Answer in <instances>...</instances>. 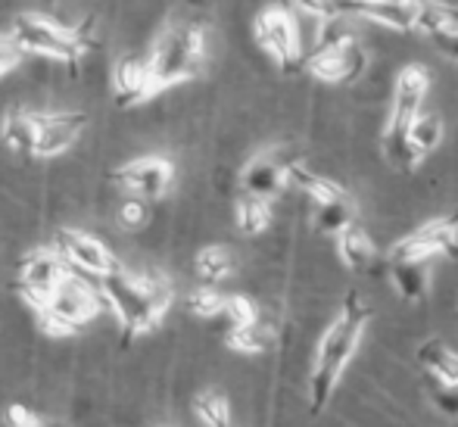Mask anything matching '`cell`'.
Here are the masks:
<instances>
[{"label":"cell","instance_id":"20","mask_svg":"<svg viewBox=\"0 0 458 427\" xmlns=\"http://www.w3.org/2000/svg\"><path fill=\"white\" fill-rule=\"evenodd\" d=\"M415 29L428 31V35H453V31H458V6L418 0Z\"/></svg>","mask_w":458,"mask_h":427},{"label":"cell","instance_id":"19","mask_svg":"<svg viewBox=\"0 0 458 427\" xmlns=\"http://www.w3.org/2000/svg\"><path fill=\"white\" fill-rule=\"evenodd\" d=\"M405 141H409L411 150L421 153V157L437 150L443 141V119L437 113H421V109H418L409 125H405Z\"/></svg>","mask_w":458,"mask_h":427},{"label":"cell","instance_id":"17","mask_svg":"<svg viewBox=\"0 0 458 427\" xmlns=\"http://www.w3.org/2000/svg\"><path fill=\"white\" fill-rule=\"evenodd\" d=\"M287 181L293 187H300L302 193H309V197H312L315 203H327V200H344L346 197V191L337 184V181L321 178V175L309 172L306 166L293 163V159L287 163Z\"/></svg>","mask_w":458,"mask_h":427},{"label":"cell","instance_id":"16","mask_svg":"<svg viewBox=\"0 0 458 427\" xmlns=\"http://www.w3.org/2000/svg\"><path fill=\"white\" fill-rule=\"evenodd\" d=\"M390 278L403 300L421 303L428 294V265L424 259H390Z\"/></svg>","mask_w":458,"mask_h":427},{"label":"cell","instance_id":"12","mask_svg":"<svg viewBox=\"0 0 458 427\" xmlns=\"http://www.w3.org/2000/svg\"><path fill=\"white\" fill-rule=\"evenodd\" d=\"M172 178H175V166L165 157H140L113 172L115 184H122L128 193H138V197H144V200L163 197L172 187Z\"/></svg>","mask_w":458,"mask_h":427},{"label":"cell","instance_id":"6","mask_svg":"<svg viewBox=\"0 0 458 427\" xmlns=\"http://www.w3.org/2000/svg\"><path fill=\"white\" fill-rule=\"evenodd\" d=\"M256 41L268 50L277 60V66L284 73H293L296 63L302 56L300 47V29H296V19L287 6H266V10L256 16Z\"/></svg>","mask_w":458,"mask_h":427},{"label":"cell","instance_id":"23","mask_svg":"<svg viewBox=\"0 0 458 427\" xmlns=\"http://www.w3.org/2000/svg\"><path fill=\"white\" fill-rule=\"evenodd\" d=\"M197 275L199 281L206 284H218L234 271V256H231L228 247H203L197 253Z\"/></svg>","mask_w":458,"mask_h":427},{"label":"cell","instance_id":"9","mask_svg":"<svg viewBox=\"0 0 458 427\" xmlns=\"http://www.w3.org/2000/svg\"><path fill=\"white\" fill-rule=\"evenodd\" d=\"M306 69L318 81L327 85H346V81H359V75L365 73V50L359 44L356 35L344 38L334 47H321L312 54V60L306 63Z\"/></svg>","mask_w":458,"mask_h":427},{"label":"cell","instance_id":"26","mask_svg":"<svg viewBox=\"0 0 458 427\" xmlns=\"http://www.w3.org/2000/svg\"><path fill=\"white\" fill-rule=\"evenodd\" d=\"M352 222V206L344 200H327V203H318V212H315V228L325 231V235H337L346 225Z\"/></svg>","mask_w":458,"mask_h":427},{"label":"cell","instance_id":"14","mask_svg":"<svg viewBox=\"0 0 458 427\" xmlns=\"http://www.w3.org/2000/svg\"><path fill=\"white\" fill-rule=\"evenodd\" d=\"M287 163L290 159H277L275 153L253 159V163L243 169V178H241L243 191L253 193V197L272 200L275 193H281L284 184H287Z\"/></svg>","mask_w":458,"mask_h":427},{"label":"cell","instance_id":"10","mask_svg":"<svg viewBox=\"0 0 458 427\" xmlns=\"http://www.w3.org/2000/svg\"><path fill=\"white\" fill-rule=\"evenodd\" d=\"M35 122V147H31V157H60L69 147L79 141L81 128H85L88 115L85 113H31Z\"/></svg>","mask_w":458,"mask_h":427},{"label":"cell","instance_id":"5","mask_svg":"<svg viewBox=\"0 0 458 427\" xmlns=\"http://www.w3.org/2000/svg\"><path fill=\"white\" fill-rule=\"evenodd\" d=\"M100 309H103L100 284L91 287L88 281L75 278V269H72L60 284H56L54 290H50L47 296H44L41 303H38L35 312L54 315V319H60L63 325H69L75 331V328L88 325V321H91L94 315L100 312Z\"/></svg>","mask_w":458,"mask_h":427},{"label":"cell","instance_id":"34","mask_svg":"<svg viewBox=\"0 0 458 427\" xmlns=\"http://www.w3.org/2000/svg\"><path fill=\"white\" fill-rule=\"evenodd\" d=\"M430 41H434V47L440 50L446 60L458 63V31H453V35H430Z\"/></svg>","mask_w":458,"mask_h":427},{"label":"cell","instance_id":"2","mask_svg":"<svg viewBox=\"0 0 458 427\" xmlns=\"http://www.w3.org/2000/svg\"><path fill=\"white\" fill-rule=\"evenodd\" d=\"M371 319V309L362 303V296L356 290L344 296V309L331 321V328L325 331V337L318 343V353H315V368L312 380H309V393H312L315 412H321L331 399L334 387H337L340 374H344L346 362L352 359L359 340L365 334V325Z\"/></svg>","mask_w":458,"mask_h":427},{"label":"cell","instance_id":"33","mask_svg":"<svg viewBox=\"0 0 458 427\" xmlns=\"http://www.w3.org/2000/svg\"><path fill=\"white\" fill-rule=\"evenodd\" d=\"M4 422H6V424H13V427H31V424H41V418H38L31 409H25V406L13 403V406H6Z\"/></svg>","mask_w":458,"mask_h":427},{"label":"cell","instance_id":"1","mask_svg":"<svg viewBox=\"0 0 458 427\" xmlns=\"http://www.w3.org/2000/svg\"><path fill=\"white\" fill-rule=\"evenodd\" d=\"M103 306L131 337L150 334L172 306V284L163 275H128L125 269L100 278Z\"/></svg>","mask_w":458,"mask_h":427},{"label":"cell","instance_id":"25","mask_svg":"<svg viewBox=\"0 0 458 427\" xmlns=\"http://www.w3.org/2000/svg\"><path fill=\"white\" fill-rule=\"evenodd\" d=\"M197 418L209 427H228L231 424V403L218 390H206L197 397Z\"/></svg>","mask_w":458,"mask_h":427},{"label":"cell","instance_id":"27","mask_svg":"<svg viewBox=\"0 0 458 427\" xmlns=\"http://www.w3.org/2000/svg\"><path fill=\"white\" fill-rule=\"evenodd\" d=\"M222 303H225V296L218 294V290L199 287V290H193V294H187L184 306H187V312H191V315L212 319V315H222Z\"/></svg>","mask_w":458,"mask_h":427},{"label":"cell","instance_id":"4","mask_svg":"<svg viewBox=\"0 0 458 427\" xmlns=\"http://www.w3.org/2000/svg\"><path fill=\"white\" fill-rule=\"evenodd\" d=\"M150 73L157 79V88L165 90L178 81H191L203 73L206 63V38L199 25H178L165 31V38L157 44L153 56H147Z\"/></svg>","mask_w":458,"mask_h":427},{"label":"cell","instance_id":"22","mask_svg":"<svg viewBox=\"0 0 458 427\" xmlns=\"http://www.w3.org/2000/svg\"><path fill=\"white\" fill-rule=\"evenodd\" d=\"M4 141L22 157H31L35 147V122H31L29 109H10L4 119Z\"/></svg>","mask_w":458,"mask_h":427},{"label":"cell","instance_id":"30","mask_svg":"<svg viewBox=\"0 0 458 427\" xmlns=\"http://www.w3.org/2000/svg\"><path fill=\"white\" fill-rule=\"evenodd\" d=\"M430 399L434 406L449 418H458V387L453 384H440L437 378H430Z\"/></svg>","mask_w":458,"mask_h":427},{"label":"cell","instance_id":"15","mask_svg":"<svg viewBox=\"0 0 458 427\" xmlns=\"http://www.w3.org/2000/svg\"><path fill=\"white\" fill-rule=\"evenodd\" d=\"M337 253L344 259L346 269L362 275V271L371 269V262H374V243L365 228H359V225L350 222L344 231H337Z\"/></svg>","mask_w":458,"mask_h":427},{"label":"cell","instance_id":"29","mask_svg":"<svg viewBox=\"0 0 458 427\" xmlns=\"http://www.w3.org/2000/svg\"><path fill=\"white\" fill-rule=\"evenodd\" d=\"M119 222H122V228H128V231L144 228V225L150 222V206H147V200L131 193V197L119 206Z\"/></svg>","mask_w":458,"mask_h":427},{"label":"cell","instance_id":"31","mask_svg":"<svg viewBox=\"0 0 458 427\" xmlns=\"http://www.w3.org/2000/svg\"><path fill=\"white\" fill-rule=\"evenodd\" d=\"M22 47L16 44V38L6 31V35H0V75L10 73L13 66H16L19 60H22Z\"/></svg>","mask_w":458,"mask_h":427},{"label":"cell","instance_id":"3","mask_svg":"<svg viewBox=\"0 0 458 427\" xmlns=\"http://www.w3.org/2000/svg\"><path fill=\"white\" fill-rule=\"evenodd\" d=\"M10 35L16 38L22 54L50 56V60H60V63H66V66H75V63L81 60V54L91 47L88 31L56 25L54 19L38 16V13H22V16L13 19Z\"/></svg>","mask_w":458,"mask_h":427},{"label":"cell","instance_id":"28","mask_svg":"<svg viewBox=\"0 0 458 427\" xmlns=\"http://www.w3.org/2000/svg\"><path fill=\"white\" fill-rule=\"evenodd\" d=\"M222 315L228 319L231 328L253 325V321H259V309H256V303L247 300V296H225Z\"/></svg>","mask_w":458,"mask_h":427},{"label":"cell","instance_id":"32","mask_svg":"<svg viewBox=\"0 0 458 427\" xmlns=\"http://www.w3.org/2000/svg\"><path fill=\"white\" fill-rule=\"evenodd\" d=\"M296 6H300L306 16H312V19H327V16H337V0H293Z\"/></svg>","mask_w":458,"mask_h":427},{"label":"cell","instance_id":"13","mask_svg":"<svg viewBox=\"0 0 458 427\" xmlns=\"http://www.w3.org/2000/svg\"><path fill=\"white\" fill-rule=\"evenodd\" d=\"M113 94H115V103H119V107H138V103L157 97L159 88L150 73V63L138 60V56L122 60L113 73Z\"/></svg>","mask_w":458,"mask_h":427},{"label":"cell","instance_id":"24","mask_svg":"<svg viewBox=\"0 0 458 427\" xmlns=\"http://www.w3.org/2000/svg\"><path fill=\"white\" fill-rule=\"evenodd\" d=\"M228 346L234 353H247V355H259L272 346V331L259 321L253 325H241V328H231L228 331Z\"/></svg>","mask_w":458,"mask_h":427},{"label":"cell","instance_id":"18","mask_svg":"<svg viewBox=\"0 0 458 427\" xmlns=\"http://www.w3.org/2000/svg\"><path fill=\"white\" fill-rule=\"evenodd\" d=\"M418 362L430 371V378H437L440 384L458 387V353L446 349L440 340H428L418 349Z\"/></svg>","mask_w":458,"mask_h":427},{"label":"cell","instance_id":"8","mask_svg":"<svg viewBox=\"0 0 458 427\" xmlns=\"http://www.w3.org/2000/svg\"><path fill=\"white\" fill-rule=\"evenodd\" d=\"M54 253H60L66 259L72 269L88 271V275H113V271L122 269V262L109 253V247H103L97 237L85 235V231H72V228H63L54 235V243H50Z\"/></svg>","mask_w":458,"mask_h":427},{"label":"cell","instance_id":"21","mask_svg":"<svg viewBox=\"0 0 458 427\" xmlns=\"http://www.w3.org/2000/svg\"><path fill=\"white\" fill-rule=\"evenodd\" d=\"M234 218H237V228H241L243 235H262V231L272 225V206H268L266 197L247 193V197L237 203Z\"/></svg>","mask_w":458,"mask_h":427},{"label":"cell","instance_id":"7","mask_svg":"<svg viewBox=\"0 0 458 427\" xmlns=\"http://www.w3.org/2000/svg\"><path fill=\"white\" fill-rule=\"evenodd\" d=\"M430 256H458V209L421 225L418 231L393 243L390 250V259H424L428 262Z\"/></svg>","mask_w":458,"mask_h":427},{"label":"cell","instance_id":"11","mask_svg":"<svg viewBox=\"0 0 458 427\" xmlns=\"http://www.w3.org/2000/svg\"><path fill=\"white\" fill-rule=\"evenodd\" d=\"M72 271V265L66 262L54 250H35L22 259L19 265V294L29 300V306H38L63 278Z\"/></svg>","mask_w":458,"mask_h":427}]
</instances>
